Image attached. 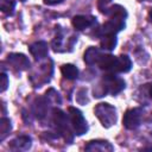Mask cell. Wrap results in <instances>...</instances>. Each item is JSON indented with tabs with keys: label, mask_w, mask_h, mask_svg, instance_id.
Returning a JSON list of instances; mask_svg holds the SVG:
<instances>
[{
	"label": "cell",
	"mask_w": 152,
	"mask_h": 152,
	"mask_svg": "<svg viewBox=\"0 0 152 152\" xmlns=\"http://www.w3.org/2000/svg\"><path fill=\"white\" fill-rule=\"evenodd\" d=\"M101 86V91L99 93L97 97L103 96L104 94H110V95H116L119 94L121 90L125 89L126 83L122 78L114 76L113 74H108L103 77L102 80V84Z\"/></svg>",
	"instance_id": "cell-1"
},
{
	"label": "cell",
	"mask_w": 152,
	"mask_h": 152,
	"mask_svg": "<svg viewBox=\"0 0 152 152\" xmlns=\"http://www.w3.org/2000/svg\"><path fill=\"white\" fill-rule=\"evenodd\" d=\"M94 113L106 128L112 127L116 122V109L109 103H99L94 108Z\"/></svg>",
	"instance_id": "cell-2"
},
{
	"label": "cell",
	"mask_w": 152,
	"mask_h": 152,
	"mask_svg": "<svg viewBox=\"0 0 152 152\" xmlns=\"http://www.w3.org/2000/svg\"><path fill=\"white\" fill-rule=\"evenodd\" d=\"M69 120H70V125L76 135H82L87 133L88 125L80 109L75 107H69Z\"/></svg>",
	"instance_id": "cell-3"
},
{
	"label": "cell",
	"mask_w": 152,
	"mask_h": 152,
	"mask_svg": "<svg viewBox=\"0 0 152 152\" xmlns=\"http://www.w3.org/2000/svg\"><path fill=\"white\" fill-rule=\"evenodd\" d=\"M52 113H53V121L56 124V127H57L58 132L63 135V138L66 142H71L72 141V133H71V129L68 125L66 115L58 108H55L52 110Z\"/></svg>",
	"instance_id": "cell-4"
},
{
	"label": "cell",
	"mask_w": 152,
	"mask_h": 152,
	"mask_svg": "<svg viewBox=\"0 0 152 152\" xmlns=\"http://www.w3.org/2000/svg\"><path fill=\"white\" fill-rule=\"evenodd\" d=\"M125 19L126 18L122 17H110V19L106 21L99 30V34H116L119 31L125 28Z\"/></svg>",
	"instance_id": "cell-5"
},
{
	"label": "cell",
	"mask_w": 152,
	"mask_h": 152,
	"mask_svg": "<svg viewBox=\"0 0 152 152\" xmlns=\"http://www.w3.org/2000/svg\"><path fill=\"white\" fill-rule=\"evenodd\" d=\"M141 116H142V110L140 108H132L128 109L122 118V124L127 129H135L139 127L141 122Z\"/></svg>",
	"instance_id": "cell-6"
},
{
	"label": "cell",
	"mask_w": 152,
	"mask_h": 152,
	"mask_svg": "<svg viewBox=\"0 0 152 152\" xmlns=\"http://www.w3.org/2000/svg\"><path fill=\"white\" fill-rule=\"evenodd\" d=\"M8 63L18 70H26L30 66V61L23 53H11L7 56Z\"/></svg>",
	"instance_id": "cell-7"
},
{
	"label": "cell",
	"mask_w": 152,
	"mask_h": 152,
	"mask_svg": "<svg viewBox=\"0 0 152 152\" xmlns=\"http://www.w3.org/2000/svg\"><path fill=\"white\" fill-rule=\"evenodd\" d=\"M28 51L36 59H43L48 56L49 46H48L46 42L39 40V42H36V43L31 44L30 48H28Z\"/></svg>",
	"instance_id": "cell-8"
},
{
	"label": "cell",
	"mask_w": 152,
	"mask_h": 152,
	"mask_svg": "<svg viewBox=\"0 0 152 152\" xmlns=\"http://www.w3.org/2000/svg\"><path fill=\"white\" fill-rule=\"evenodd\" d=\"M71 23H72V26L76 30L82 31V30H86V28L90 27L95 23V18L91 17V15H75L72 18Z\"/></svg>",
	"instance_id": "cell-9"
},
{
	"label": "cell",
	"mask_w": 152,
	"mask_h": 152,
	"mask_svg": "<svg viewBox=\"0 0 152 152\" xmlns=\"http://www.w3.org/2000/svg\"><path fill=\"white\" fill-rule=\"evenodd\" d=\"M86 151H101V152H110L114 150L113 145L107 140H91L84 146Z\"/></svg>",
	"instance_id": "cell-10"
},
{
	"label": "cell",
	"mask_w": 152,
	"mask_h": 152,
	"mask_svg": "<svg viewBox=\"0 0 152 152\" xmlns=\"http://www.w3.org/2000/svg\"><path fill=\"white\" fill-rule=\"evenodd\" d=\"M116 59L118 57L113 56V55H102V57L99 61V66L104 70L108 71L110 74H115V65H116Z\"/></svg>",
	"instance_id": "cell-11"
},
{
	"label": "cell",
	"mask_w": 152,
	"mask_h": 152,
	"mask_svg": "<svg viewBox=\"0 0 152 152\" xmlns=\"http://www.w3.org/2000/svg\"><path fill=\"white\" fill-rule=\"evenodd\" d=\"M11 150L13 151H26L31 147V138L27 135H20L13 139L10 144Z\"/></svg>",
	"instance_id": "cell-12"
},
{
	"label": "cell",
	"mask_w": 152,
	"mask_h": 152,
	"mask_svg": "<svg viewBox=\"0 0 152 152\" xmlns=\"http://www.w3.org/2000/svg\"><path fill=\"white\" fill-rule=\"evenodd\" d=\"M101 57H102L101 51L97 48H94V46L88 48L86 50V52H84V62L88 65H93L95 63H99Z\"/></svg>",
	"instance_id": "cell-13"
},
{
	"label": "cell",
	"mask_w": 152,
	"mask_h": 152,
	"mask_svg": "<svg viewBox=\"0 0 152 152\" xmlns=\"http://www.w3.org/2000/svg\"><path fill=\"white\" fill-rule=\"evenodd\" d=\"M132 68V61L127 55H121L116 59L115 74L118 72H128Z\"/></svg>",
	"instance_id": "cell-14"
},
{
	"label": "cell",
	"mask_w": 152,
	"mask_h": 152,
	"mask_svg": "<svg viewBox=\"0 0 152 152\" xmlns=\"http://www.w3.org/2000/svg\"><path fill=\"white\" fill-rule=\"evenodd\" d=\"M48 103L49 100L44 97H38L34 102V114L38 119H43L48 112Z\"/></svg>",
	"instance_id": "cell-15"
},
{
	"label": "cell",
	"mask_w": 152,
	"mask_h": 152,
	"mask_svg": "<svg viewBox=\"0 0 152 152\" xmlns=\"http://www.w3.org/2000/svg\"><path fill=\"white\" fill-rule=\"evenodd\" d=\"M116 43H118V39H116L115 34H104V36H102V39L100 42V46L103 50L112 51L115 49Z\"/></svg>",
	"instance_id": "cell-16"
},
{
	"label": "cell",
	"mask_w": 152,
	"mask_h": 152,
	"mask_svg": "<svg viewBox=\"0 0 152 152\" xmlns=\"http://www.w3.org/2000/svg\"><path fill=\"white\" fill-rule=\"evenodd\" d=\"M61 72H62V75L66 80H75L78 76V69L75 65H72V64H64V65H62Z\"/></svg>",
	"instance_id": "cell-17"
},
{
	"label": "cell",
	"mask_w": 152,
	"mask_h": 152,
	"mask_svg": "<svg viewBox=\"0 0 152 152\" xmlns=\"http://www.w3.org/2000/svg\"><path fill=\"white\" fill-rule=\"evenodd\" d=\"M12 129V125H11V120L7 118H2L0 120V140L2 141L11 132Z\"/></svg>",
	"instance_id": "cell-18"
},
{
	"label": "cell",
	"mask_w": 152,
	"mask_h": 152,
	"mask_svg": "<svg viewBox=\"0 0 152 152\" xmlns=\"http://www.w3.org/2000/svg\"><path fill=\"white\" fill-rule=\"evenodd\" d=\"M15 7V0H1L0 8L6 14H12Z\"/></svg>",
	"instance_id": "cell-19"
},
{
	"label": "cell",
	"mask_w": 152,
	"mask_h": 152,
	"mask_svg": "<svg viewBox=\"0 0 152 152\" xmlns=\"http://www.w3.org/2000/svg\"><path fill=\"white\" fill-rule=\"evenodd\" d=\"M0 91L1 93H4L6 89H7V87H8V77H7V75L5 74V72H1V75H0Z\"/></svg>",
	"instance_id": "cell-20"
},
{
	"label": "cell",
	"mask_w": 152,
	"mask_h": 152,
	"mask_svg": "<svg viewBox=\"0 0 152 152\" xmlns=\"http://www.w3.org/2000/svg\"><path fill=\"white\" fill-rule=\"evenodd\" d=\"M43 1H44V4H46V5H57V4L63 2L64 0H43Z\"/></svg>",
	"instance_id": "cell-21"
},
{
	"label": "cell",
	"mask_w": 152,
	"mask_h": 152,
	"mask_svg": "<svg viewBox=\"0 0 152 152\" xmlns=\"http://www.w3.org/2000/svg\"><path fill=\"white\" fill-rule=\"evenodd\" d=\"M148 20H150V23H152V8L148 12Z\"/></svg>",
	"instance_id": "cell-22"
},
{
	"label": "cell",
	"mask_w": 152,
	"mask_h": 152,
	"mask_svg": "<svg viewBox=\"0 0 152 152\" xmlns=\"http://www.w3.org/2000/svg\"><path fill=\"white\" fill-rule=\"evenodd\" d=\"M148 95H150V97L152 99V84H151L150 88H148Z\"/></svg>",
	"instance_id": "cell-23"
},
{
	"label": "cell",
	"mask_w": 152,
	"mask_h": 152,
	"mask_svg": "<svg viewBox=\"0 0 152 152\" xmlns=\"http://www.w3.org/2000/svg\"><path fill=\"white\" fill-rule=\"evenodd\" d=\"M19 1H21V2H24V1H26V0H19Z\"/></svg>",
	"instance_id": "cell-24"
},
{
	"label": "cell",
	"mask_w": 152,
	"mask_h": 152,
	"mask_svg": "<svg viewBox=\"0 0 152 152\" xmlns=\"http://www.w3.org/2000/svg\"><path fill=\"white\" fill-rule=\"evenodd\" d=\"M140 1H142V0H140Z\"/></svg>",
	"instance_id": "cell-25"
}]
</instances>
